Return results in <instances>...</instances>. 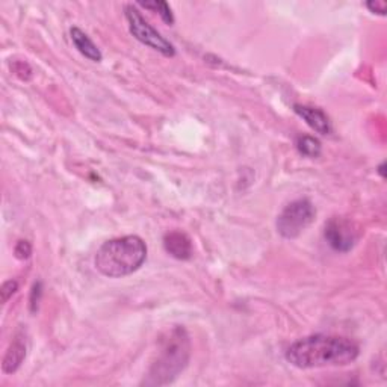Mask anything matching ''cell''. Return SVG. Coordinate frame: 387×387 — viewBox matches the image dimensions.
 <instances>
[{
	"label": "cell",
	"mask_w": 387,
	"mask_h": 387,
	"mask_svg": "<svg viewBox=\"0 0 387 387\" xmlns=\"http://www.w3.org/2000/svg\"><path fill=\"white\" fill-rule=\"evenodd\" d=\"M359 354V345L352 339L333 334H312L290 345L286 360L300 369L331 368L355 362Z\"/></svg>",
	"instance_id": "1"
},
{
	"label": "cell",
	"mask_w": 387,
	"mask_h": 387,
	"mask_svg": "<svg viewBox=\"0 0 387 387\" xmlns=\"http://www.w3.org/2000/svg\"><path fill=\"white\" fill-rule=\"evenodd\" d=\"M191 359V339L188 331L177 326L166 331L159 340V348L153 360L145 386L171 384L185 369Z\"/></svg>",
	"instance_id": "2"
},
{
	"label": "cell",
	"mask_w": 387,
	"mask_h": 387,
	"mask_svg": "<svg viewBox=\"0 0 387 387\" xmlns=\"http://www.w3.org/2000/svg\"><path fill=\"white\" fill-rule=\"evenodd\" d=\"M145 259H147V245L142 238L129 235L106 240L99 248L94 265L103 276L121 278L137 273Z\"/></svg>",
	"instance_id": "3"
},
{
	"label": "cell",
	"mask_w": 387,
	"mask_h": 387,
	"mask_svg": "<svg viewBox=\"0 0 387 387\" xmlns=\"http://www.w3.org/2000/svg\"><path fill=\"white\" fill-rule=\"evenodd\" d=\"M317 209L309 198L289 203L277 216V232L285 239H295L315 221Z\"/></svg>",
	"instance_id": "4"
},
{
	"label": "cell",
	"mask_w": 387,
	"mask_h": 387,
	"mask_svg": "<svg viewBox=\"0 0 387 387\" xmlns=\"http://www.w3.org/2000/svg\"><path fill=\"white\" fill-rule=\"evenodd\" d=\"M124 14L125 20L129 23V30L130 34L137 38L140 43L144 46H149L150 49L159 51L164 56H174L176 55V49L170 43L168 39L161 35L147 20H145L141 13L133 5H125L124 8Z\"/></svg>",
	"instance_id": "5"
},
{
	"label": "cell",
	"mask_w": 387,
	"mask_h": 387,
	"mask_svg": "<svg viewBox=\"0 0 387 387\" xmlns=\"http://www.w3.org/2000/svg\"><path fill=\"white\" fill-rule=\"evenodd\" d=\"M324 238H326L327 244L339 251V253H347L354 244L357 242V232L352 227V224L347 219L334 216L326 224V230H324Z\"/></svg>",
	"instance_id": "6"
},
{
	"label": "cell",
	"mask_w": 387,
	"mask_h": 387,
	"mask_svg": "<svg viewBox=\"0 0 387 387\" xmlns=\"http://www.w3.org/2000/svg\"><path fill=\"white\" fill-rule=\"evenodd\" d=\"M164 247L166 253L177 260H190L194 253L191 238L180 230H173V232L166 233L164 238Z\"/></svg>",
	"instance_id": "7"
},
{
	"label": "cell",
	"mask_w": 387,
	"mask_h": 387,
	"mask_svg": "<svg viewBox=\"0 0 387 387\" xmlns=\"http://www.w3.org/2000/svg\"><path fill=\"white\" fill-rule=\"evenodd\" d=\"M294 111L315 132H318L321 135H330L331 133V123H330L327 115L324 113L321 109L306 106V104H295Z\"/></svg>",
	"instance_id": "8"
},
{
	"label": "cell",
	"mask_w": 387,
	"mask_h": 387,
	"mask_svg": "<svg viewBox=\"0 0 387 387\" xmlns=\"http://www.w3.org/2000/svg\"><path fill=\"white\" fill-rule=\"evenodd\" d=\"M26 342L22 336H16V339L9 345V348L4 357L2 371L5 374H14L22 366L26 359Z\"/></svg>",
	"instance_id": "9"
},
{
	"label": "cell",
	"mask_w": 387,
	"mask_h": 387,
	"mask_svg": "<svg viewBox=\"0 0 387 387\" xmlns=\"http://www.w3.org/2000/svg\"><path fill=\"white\" fill-rule=\"evenodd\" d=\"M70 37H71L73 44H75V47L87 59L92 61V62H100L103 59L100 49L96 44H94V41L85 32H83L82 29H79L76 26L71 27L70 29Z\"/></svg>",
	"instance_id": "10"
},
{
	"label": "cell",
	"mask_w": 387,
	"mask_h": 387,
	"mask_svg": "<svg viewBox=\"0 0 387 387\" xmlns=\"http://www.w3.org/2000/svg\"><path fill=\"white\" fill-rule=\"evenodd\" d=\"M297 149L301 154L307 156V158H318L321 154V142L315 137H309V135H302L297 140Z\"/></svg>",
	"instance_id": "11"
},
{
	"label": "cell",
	"mask_w": 387,
	"mask_h": 387,
	"mask_svg": "<svg viewBox=\"0 0 387 387\" xmlns=\"http://www.w3.org/2000/svg\"><path fill=\"white\" fill-rule=\"evenodd\" d=\"M140 5L144 6V8H147V9H153V11L158 13L166 25H173L174 23L173 11H171L170 5L166 2H158V0H156V2H140Z\"/></svg>",
	"instance_id": "12"
},
{
	"label": "cell",
	"mask_w": 387,
	"mask_h": 387,
	"mask_svg": "<svg viewBox=\"0 0 387 387\" xmlns=\"http://www.w3.org/2000/svg\"><path fill=\"white\" fill-rule=\"evenodd\" d=\"M17 290H18V281H16V280L5 281V283L2 285V288H0V297H2L4 305H5V302H8V300L11 298Z\"/></svg>",
	"instance_id": "13"
},
{
	"label": "cell",
	"mask_w": 387,
	"mask_h": 387,
	"mask_svg": "<svg viewBox=\"0 0 387 387\" xmlns=\"http://www.w3.org/2000/svg\"><path fill=\"white\" fill-rule=\"evenodd\" d=\"M13 71L20 79H23V80H29L30 78H32V68H30L27 62H25V61H16L13 66Z\"/></svg>",
	"instance_id": "14"
},
{
	"label": "cell",
	"mask_w": 387,
	"mask_h": 387,
	"mask_svg": "<svg viewBox=\"0 0 387 387\" xmlns=\"http://www.w3.org/2000/svg\"><path fill=\"white\" fill-rule=\"evenodd\" d=\"M14 254L20 260H26L32 254V245H30L27 240H18L14 248Z\"/></svg>",
	"instance_id": "15"
},
{
	"label": "cell",
	"mask_w": 387,
	"mask_h": 387,
	"mask_svg": "<svg viewBox=\"0 0 387 387\" xmlns=\"http://www.w3.org/2000/svg\"><path fill=\"white\" fill-rule=\"evenodd\" d=\"M366 8H368L371 13L379 16H386L387 13V4L384 0H371V2L366 4Z\"/></svg>",
	"instance_id": "16"
},
{
	"label": "cell",
	"mask_w": 387,
	"mask_h": 387,
	"mask_svg": "<svg viewBox=\"0 0 387 387\" xmlns=\"http://www.w3.org/2000/svg\"><path fill=\"white\" fill-rule=\"evenodd\" d=\"M39 298H41V283H37L32 289V295H30V309H32V312L37 310Z\"/></svg>",
	"instance_id": "17"
},
{
	"label": "cell",
	"mask_w": 387,
	"mask_h": 387,
	"mask_svg": "<svg viewBox=\"0 0 387 387\" xmlns=\"http://www.w3.org/2000/svg\"><path fill=\"white\" fill-rule=\"evenodd\" d=\"M379 173H380V176H381V177H384V176H386V174H384V162L379 166Z\"/></svg>",
	"instance_id": "18"
}]
</instances>
